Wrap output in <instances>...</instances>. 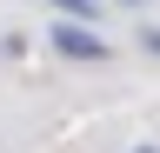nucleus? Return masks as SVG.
Listing matches in <instances>:
<instances>
[{
	"instance_id": "obj_2",
	"label": "nucleus",
	"mask_w": 160,
	"mask_h": 153,
	"mask_svg": "<svg viewBox=\"0 0 160 153\" xmlns=\"http://www.w3.org/2000/svg\"><path fill=\"white\" fill-rule=\"evenodd\" d=\"M53 7H67L73 20H93V7H87V0H53Z\"/></svg>"
},
{
	"instance_id": "obj_1",
	"label": "nucleus",
	"mask_w": 160,
	"mask_h": 153,
	"mask_svg": "<svg viewBox=\"0 0 160 153\" xmlns=\"http://www.w3.org/2000/svg\"><path fill=\"white\" fill-rule=\"evenodd\" d=\"M53 47H60V53H73V60H107V47L87 40L80 27H53Z\"/></svg>"
}]
</instances>
